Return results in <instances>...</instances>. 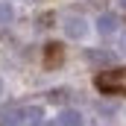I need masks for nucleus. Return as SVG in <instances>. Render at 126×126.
<instances>
[{
    "instance_id": "1",
    "label": "nucleus",
    "mask_w": 126,
    "mask_h": 126,
    "mask_svg": "<svg viewBox=\"0 0 126 126\" xmlns=\"http://www.w3.org/2000/svg\"><path fill=\"white\" fill-rule=\"evenodd\" d=\"M94 85L100 91H123L126 94V67H111V70H103V73H97Z\"/></svg>"
},
{
    "instance_id": "2",
    "label": "nucleus",
    "mask_w": 126,
    "mask_h": 126,
    "mask_svg": "<svg viewBox=\"0 0 126 126\" xmlns=\"http://www.w3.org/2000/svg\"><path fill=\"white\" fill-rule=\"evenodd\" d=\"M85 30H88V27H85V18H67V21H64V32H67L70 38H82Z\"/></svg>"
},
{
    "instance_id": "3",
    "label": "nucleus",
    "mask_w": 126,
    "mask_h": 126,
    "mask_svg": "<svg viewBox=\"0 0 126 126\" xmlns=\"http://www.w3.org/2000/svg\"><path fill=\"white\" fill-rule=\"evenodd\" d=\"M56 126H82V114L73 111V109H64L59 114V120H56Z\"/></svg>"
},
{
    "instance_id": "4",
    "label": "nucleus",
    "mask_w": 126,
    "mask_h": 126,
    "mask_svg": "<svg viewBox=\"0 0 126 126\" xmlns=\"http://www.w3.org/2000/svg\"><path fill=\"white\" fill-rule=\"evenodd\" d=\"M88 62L91 64H111L114 53H109V50H88Z\"/></svg>"
},
{
    "instance_id": "5",
    "label": "nucleus",
    "mask_w": 126,
    "mask_h": 126,
    "mask_svg": "<svg viewBox=\"0 0 126 126\" xmlns=\"http://www.w3.org/2000/svg\"><path fill=\"white\" fill-rule=\"evenodd\" d=\"M97 30H100V35H111V32L117 30V18L114 15H103L97 21Z\"/></svg>"
},
{
    "instance_id": "6",
    "label": "nucleus",
    "mask_w": 126,
    "mask_h": 126,
    "mask_svg": "<svg viewBox=\"0 0 126 126\" xmlns=\"http://www.w3.org/2000/svg\"><path fill=\"white\" fill-rule=\"evenodd\" d=\"M12 18H15V9H12L9 3H0V27L12 24Z\"/></svg>"
},
{
    "instance_id": "7",
    "label": "nucleus",
    "mask_w": 126,
    "mask_h": 126,
    "mask_svg": "<svg viewBox=\"0 0 126 126\" xmlns=\"http://www.w3.org/2000/svg\"><path fill=\"white\" fill-rule=\"evenodd\" d=\"M62 62V47L59 44H50L47 47V64H59Z\"/></svg>"
},
{
    "instance_id": "8",
    "label": "nucleus",
    "mask_w": 126,
    "mask_h": 126,
    "mask_svg": "<svg viewBox=\"0 0 126 126\" xmlns=\"http://www.w3.org/2000/svg\"><path fill=\"white\" fill-rule=\"evenodd\" d=\"M0 94H3V82H0Z\"/></svg>"
},
{
    "instance_id": "9",
    "label": "nucleus",
    "mask_w": 126,
    "mask_h": 126,
    "mask_svg": "<svg viewBox=\"0 0 126 126\" xmlns=\"http://www.w3.org/2000/svg\"><path fill=\"white\" fill-rule=\"evenodd\" d=\"M123 50H126V38H123Z\"/></svg>"
},
{
    "instance_id": "10",
    "label": "nucleus",
    "mask_w": 126,
    "mask_h": 126,
    "mask_svg": "<svg viewBox=\"0 0 126 126\" xmlns=\"http://www.w3.org/2000/svg\"><path fill=\"white\" fill-rule=\"evenodd\" d=\"M123 3H126V0H123Z\"/></svg>"
}]
</instances>
